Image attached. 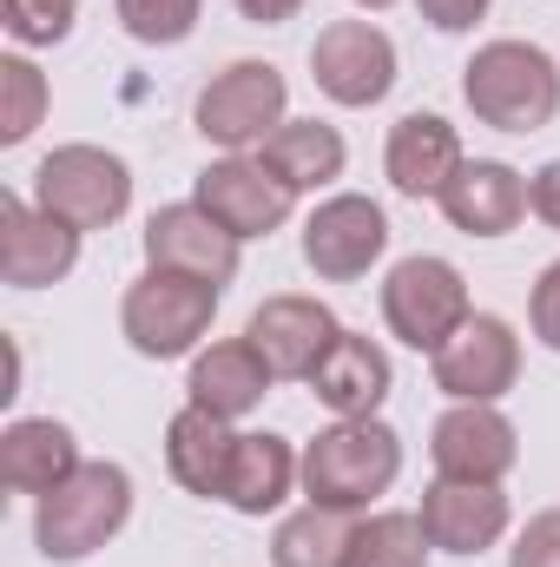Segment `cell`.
I'll use <instances>...</instances> for the list:
<instances>
[{"instance_id": "obj_29", "label": "cell", "mask_w": 560, "mask_h": 567, "mask_svg": "<svg viewBox=\"0 0 560 567\" xmlns=\"http://www.w3.org/2000/svg\"><path fill=\"white\" fill-rule=\"evenodd\" d=\"M0 20L20 47H60L80 20V0H0Z\"/></svg>"}, {"instance_id": "obj_31", "label": "cell", "mask_w": 560, "mask_h": 567, "mask_svg": "<svg viewBox=\"0 0 560 567\" xmlns=\"http://www.w3.org/2000/svg\"><path fill=\"white\" fill-rule=\"evenodd\" d=\"M528 323H535V337L548 343L560 357V258L535 278V297H528Z\"/></svg>"}, {"instance_id": "obj_14", "label": "cell", "mask_w": 560, "mask_h": 567, "mask_svg": "<svg viewBox=\"0 0 560 567\" xmlns=\"http://www.w3.org/2000/svg\"><path fill=\"white\" fill-rule=\"evenodd\" d=\"M80 225L27 205L20 192H0V278L13 290H46V284L73 278L80 265Z\"/></svg>"}, {"instance_id": "obj_15", "label": "cell", "mask_w": 560, "mask_h": 567, "mask_svg": "<svg viewBox=\"0 0 560 567\" xmlns=\"http://www.w3.org/2000/svg\"><path fill=\"white\" fill-rule=\"evenodd\" d=\"M245 337L258 343V357L271 363V377L278 383H310L317 377V363L330 357V343L343 337V323H336V310L330 303H317V297H265L258 310H251V323H245Z\"/></svg>"}, {"instance_id": "obj_24", "label": "cell", "mask_w": 560, "mask_h": 567, "mask_svg": "<svg viewBox=\"0 0 560 567\" xmlns=\"http://www.w3.org/2000/svg\"><path fill=\"white\" fill-rule=\"evenodd\" d=\"M258 158H265L283 185L303 198V192H323V185H336V178H343L350 145H343L336 126H323V120H283L278 133L258 145Z\"/></svg>"}, {"instance_id": "obj_6", "label": "cell", "mask_w": 560, "mask_h": 567, "mask_svg": "<svg viewBox=\"0 0 560 567\" xmlns=\"http://www.w3.org/2000/svg\"><path fill=\"white\" fill-rule=\"evenodd\" d=\"M283 120H290V86L271 60H231L225 73L205 80L191 106V126L218 152H258Z\"/></svg>"}, {"instance_id": "obj_17", "label": "cell", "mask_w": 560, "mask_h": 567, "mask_svg": "<svg viewBox=\"0 0 560 567\" xmlns=\"http://www.w3.org/2000/svg\"><path fill=\"white\" fill-rule=\"evenodd\" d=\"M435 205L462 238H508L528 218V178L508 158H468Z\"/></svg>"}, {"instance_id": "obj_25", "label": "cell", "mask_w": 560, "mask_h": 567, "mask_svg": "<svg viewBox=\"0 0 560 567\" xmlns=\"http://www.w3.org/2000/svg\"><path fill=\"white\" fill-rule=\"evenodd\" d=\"M428 535H422V515L403 508H376V515H356L350 522V548L343 567H428Z\"/></svg>"}, {"instance_id": "obj_13", "label": "cell", "mask_w": 560, "mask_h": 567, "mask_svg": "<svg viewBox=\"0 0 560 567\" xmlns=\"http://www.w3.org/2000/svg\"><path fill=\"white\" fill-rule=\"evenodd\" d=\"M428 462L448 482H508L521 462V435L495 403H455L428 429Z\"/></svg>"}, {"instance_id": "obj_16", "label": "cell", "mask_w": 560, "mask_h": 567, "mask_svg": "<svg viewBox=\"0 0 560 567\" xmlns=\"http://www.w3.org/2000/svg\"><path fill=\"white\" fill-rule=\"evenodd\" d=\"M422 535L435 555H481L508 535V495L501 482H448L435 475L422 488Z\"/></svg>"}, {"instance_id": "obj_3", "label": "cell", "mask_w": 560, "mask_h": 567, "mask_svg": "<svg viewBox=\"0 0 560 567\" xmlns=\"http://www.w3.org/2000/svg\"><path fill=\"white\" fill-rule=\"evenodd\" d=\"M133 522V475L120 462H80L53 495H40L33 508V548L46 561L73 567L100 555L120 528Z\"/></svg>"}, {"instance_id": "obj_35", "label": "cell", "mask_w": 560, "mask_h": 567, "mask_svg": "<svg viewBox=\"0 0 560 567\" xmlns=\"http://www.w3.org/2000/svg\"><path fill=\"white\" fill-rule=\"evenodd\" d=\"M350 7H363V13H383V7H396V0H350Z\"/></svg>"}, {"instance_id": "obj_8", "label": "cell", "mask_w": 560, "mask_h": 567, "mask_svg": "<svg viewBox=\"0 0 560 567\" xmlns=\"http://www.w3.org/2000/svg\"><path fill=\"white\" fill-rule=\"evenodd\" d=\"M310 80L323 100L363 113L396 93V40L376 20H330L310 40Z\"/></svg>"}, {"instance_id": "obj_27", "label": "cell", "mask_w": 560, "mask_h": 567, "mask_svg": "<svg viewBox=\"0 0 560 567\" xmlns=\"http://www.w3.org/2000/svg\"><path fill=\"white\" fill-rule=\"evenodd\" d=\"M46 106H53L46 73H40L27 53H7V60H0V145L33 140V126L46 120Z\"/></svg>"}, {"instance_id": "obj_26", "label": "cell", "mask_w": 560, "mask_h": 567, "mask_svg": "<svg viewBox=\"0 0 560 567\" xmlns=\"http://www.w3.org/2000/svg\"><path fill=\"white\" fill-rule=\"evenodd\" d=\"M350 522L356 515H336V508L303 502L297 515H283L278 535H271V567H343Z\"/></svg>"}, {"instance_id": "obj_10", "label": "cell", "mask_w": 560, "mask_h": 567, "mask_svg": "<svg viewBox=\"0 0 560 567\" xmlns=\"http://www.w3.org/2000/svg\"><path fill=\"white\" fill-rule=\"evenodd\" d=\"M428 370H435V390H442L448 403H501V396L521 383V337H515L508 317L475 310V317L428 357Z\"/></svg>"}, {"instance_id": "obj_32", "label": "cell", "mask_w": 560, "mask_h": 567, "mask_svg": "<svg viewBox=\"0 0 560 567\" xmlns=\"http://www.w3.org/2000/svg\"><path fill=\"white\" fill-rule=\"evenodd\" d=\"M495 0H416V13L435 27V33H468Z\"/></svg>"}, {"instance_id": "obj_23", "label": "cell", "mask_w": 560, "mask_h": 567, "mask_svg": "<svg viewBox=\"0 0 560 567\" xmlns=\"http://www.w3.org/2000/svg\"><path fill=\"white\" fill-rule=\"evenodd\" d=\"M390 383H396L390 350L370 343V337H356V330H343L330 343V357L317 363V377H310V390H317V403L330 416H376L383 396H390Z\"/></svg>"}, {"instance_id": "obj_34", "label": "cell", "mask_w": 560, "mask_h": 567, "mask_svg": "<svg viewBox=\"0 0 560 567\" xmlns=\"http://www.w3.org/2000/svg\"><path fill=\"white\" fill-rule=\"evenodd\" d=\"M251 27H283V20H297L303 13V0H231Z\"/></svg>"}, {"instance_id": "obj_2", "label": "cell", "mask_w": 560, "mask_h": 567, "mask_svg": "<svg viewBox=\"0 0 560 567\" xmlns=\"http://www.w3.org/2000/svg\"><path fill=\"white\" fill-rule=\"evenodd\" d=\"M462 100L495 133H541L560 113V60L535 40H488L462 66Z\"/></svg>"}, {"instance_id": "obj_1", "label": "cell", "mask_w": 560, "mask_h": 567, "mask_svg": "<svg viewBox=\"0 0 560 567\" xmlns=\"http://www.w3.org/2000/svg\"><path fill=\"white\" fill-rule=\"evenodd\" d=\"M403 475V435L383 416H336L303 442V502L336 515H370L376 495H390Z\"/></svg>"}, {"instance_id": "obj_9", "label": "cell", "mask_w": 560, "mask_h": 567, "mask_svg": "<svg viewBox=\"0 0 560 567\" xmlns=\"http://www.w3.org/2000/svg\"><path fill=\"white\" fill-rule=\"evenodd\" d=\"M191 198H198L238 245L283 231L290 212H297V192L283 185L258 152H225V158H211V165L191 178Z\"/></svg>"}, {"instance_id": "obj_21", "label": "cell", "mask_w": 560, "mask_h": 567, "mask_svg": "<svg viewBox=\"0 0 560 567\" xmlns=\"http://www.w3.org/2000/svg\"><path fill=\"white\" fill-rule=\"evenodd\" d=\"M231 455H238V429L198 403H185L172 423H165V468L185 495H205V502H225V475H231Z\"/></svg>"}, {"instance_id": "obj_30", "label": "cell", "mask_w": 560, "mask_h": 567, "mask_svg": "<svg viewBox=\"0 0 560 567\" xmlns=\"http://www.w3.org/2000/svg\"><path fill=\"white\" fill-rule=\"evenodd\" d=\"M508 567H560V508H541V515L515 535Z\"/></svg>"}, {"instance_id": "obj_11", "label": "cell", "mask_w": 560, "mask_h": 567, "mask_svg": "<svg viewBox=\"0 0 560 567\" xmlns=\"http://www.w3.org/2000/svg\"><path fill=\"white\" fill-rule=\"evenodd\" d=\"M390 251V218L376 198L363 192H330L310 218H303V265L323 284H356L370 278V265Z\"/></svg>"}, {"instance_id": "obj_28", "label": "cell", "mask_w": 560, "mask_h": 567, "mask_svg": "<svg viewBox=\"0 0 560 567\" xmlns=\"http://www.w3.org/2000/svg\"><path fill=\"white\" fill-rule=\"evenodd\" d=\"M113 13L139 47H178V40L198 33L205 0H113Z\"/></svg>"}, {"instance_id": "obj_4", "label": "cell", "mask_w": 560, "mask_h": 567, "mask_svg": "<svg viewBox=\"0 0 560 567\" xmlns=\"http://www.w3.org/2000/svg\"><path fill=\"white\" fill-rule=\"evenodd\" d=\"M218 284L185 278V271H152L145 265L139 278L126 284L120 297V330L126 343L152 357V363H172V357H198L205 337H211V317H218Z\"/></svg>"}, {"instance_id": "obj_5", "label": "cell", "mask_w": 560, "mask_h": 567, "mask_svg": "<svg viewBox=\"0 0 560 567\" xmlns=\"http://www.w3.org/2000/svg\"><path fill=\"white\" fill-rule=\"evenodd\" d=\"M33 205L80 225V231H106L133 212V165L106 145H53L40 165H33Z\"/></svg>"}, {"instance_id": "obj_18", "label": "cell", "mask_w": 560, "mask_h": 567, "mask_svg": "<svg viewBox=\"0 0 560 567\" xmlns=\"http://www.w3.org/2000/svg\"><path fill=\"white\" fill-rule=\"evenodd\" d=\"M271 383H278V377H271V363L258 357V343H251V337H225V343H205V350L191 357L185 403H198V410L238 423V416H251V410L271 396Z\"/></svg>"}, {"instance_id": "obj_19", "label": "cell", "mask_w": 560, "mask_h": 567, "mask_svg": "<svg viewBox=\"0 0 560 567\" xmlns=\"http://www.w3.org/2000/svg\"><path fill=\"white\" fill-rule=\"evenodd\" d=\"M462 133L442 120V113H409L390 126V145H383V172L403 198H442L448 178L462 172Z\"/></svg>"}, {"instance_id": "obj_33", "label": "cell", "mask_w": 560, "mask_h": 567, "mask_svg": "<svg viewBox=\"0 0 560 567\" xmlns=\"http://www.w3.org/2000/svg\"><path fill=\"white\" fill-rule=\"evenodd\" d=\"M528 212H535L548 231H560V158H548V165L528 178Z\"/></svg>"}, {"instance_id": "obj_7", "label": "cell", "mask_w": 560, "mask_h": 567, "mask_svg": "<svg viewBox=\"0 0 560 567\" xmlns=\"http://www.w3.org/2000/svg\"><path fill=\"white\" fill-rule=\"evenodd\" d=\"M468 317H475L468 278H462L448 258H435V251L403 258V265L383 278V323H390L396 343H409V350H422V357H435Z\"/></svg>"}, {"instance_id": "obj_12", "label": "cell", "mask_w": 560, "mask_h": 567, "mask_svg": "<svg viewBox=\"0 0 560 567\" xmlns=\"http://www.w3.org/2000/svg\"><path fill=\"white\" fill-rule=\"evenodd\" d=\"M145 265L152 271H185V278H205L225 290L245 265V245L198 198H185V205H158L145 218Z\"/></svg>"}, {"instance_id": "obj_20", "label": "cell", "mask_w": 560, "mask_h": 567, "mask_svg": "<svg viewBox=\"0 0 560 567\" xmlns=\"http://www.w3.org/2000/svg\"><path fill=\"white\" fill-rule=\"evenodd\" d=\"M80 462L86 455H80L73 429L53 423V416H13V423L0 429V482L13 495H33V502L53 495Z\"/></svg>"}, {"instance_id": "obj_22", "label": "cell", "mask_w": 560, "mask_h": 567, "mask_svg": "<svg viewBox=\"0 0 560 567\" xmlns=\"http://www.w3.org/2000/svg\"><path fill=\"white\" fill-rule=\"evenodd\" d=\"M303 488V449H290L271 429H251L238 435V455H231V475H225V502L238 515H278L283 502Z\"/></svg>"}]
</instances>
